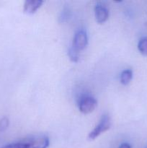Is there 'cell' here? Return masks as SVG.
I'll return each instance as SVG.
<instances>
[{
	"label": "cell",
	"instance_id": "1",
	"mask_svg": "<svg viewBox=\"0 0 147 148\" xmlns=\"http://www.w3.org/2000/svg\"><path fill=\"white\" fill-rule=\"evenodd\" d=\"M49 138L45 134H35L10 143L1 148H48Z\"/></svg>",
	"mask_w": 147,
	"mask_h": 148
},
{
	"label": "cell",
	"instance_id": "2",
	"mask_svg": "<svg viewBox=\"0 0 147 148\" xmlns=\"http://www.w3.org/2000/svg\"><path fill=\"white\" fill-rule=\"evenodd\" d=\"M112 121H111V118L108 114H104L101 119L99 120L97 125L94 128L92 132H90L88 135V139L89 140H93L96 139L99 135H100L102 133L108 131L111 127Z\"/></svg>",
	"mask_w": 147,
	"mask_h": 148
},
{
	"label": "cell",
	"instance_id": "3",
	"mask_svg": "<svg viewBox=\"0 0 147 148\" xmlns=\"http://www.w3.org/2000/svg\"><path fill=\"white\" fill-rule=\"evenodd\" d=\"M78 106L80 112L87 114L95 109L97 106V101L92 96H84L79 100Z\"/></svg>",
	"mask_w": 147,
	"mask_h": 148
},
{
	"label": "cell",
	"instance_id": "4",
	"mask_svg": "<svg viewBox=\"0 0 147 148\" xmlns=\"http://www.w3.org/2000/svg\"><path fill=\"white\" fill-rule=\"evenodd\" d=\"M88 44V37L86 31L84 30H79L74 36L72 46L76 50L80 51L84 50Z\"/></svg>",
	"mask_w": 147,
	"mask_h": 148
},
{
	"label": "cell",
	"instance_id": "5",
	"mask_svg": "<svg viewBox=\"0 0 147 148\" xmlns=\"http://www.w3.org/2000/svg\"><path fill=\"white\" fill-rule=\"evenodd\" d=\"M95 14L96 21L99 24H102L105 23L109 17V11L103 4H97L95 7Z\"/></svg>",
	"mask_w": 147,
	"mask_h": 148
},
{
	"label": "cell",
	"instance_id": "6",
	"mask_svg": "<svg viewBox=\"0 0 147 148\" xmlns=\"http://www.w3.org/2000/svg\"><path fill=\"white\" fill-rule=\"evenodd\" d=\"M42 0H27L24 4V12L27 14H33L43 4Z\"/></svg>",
	"mask_w": 147,
	"mask_h": 148
},
{
	"label": "cell",
	"instance_id": "7",
	"mask_svg": "<svg viewBox=\"0 0 147 148\" xmlns=\"http://www.w3.org/2000/svg\"><path fill=\"white\" fill-rule=\"evenodd\" d=\"M133 78V71L131 69H125L122 71L120 76V81L124 85H126L131 82Z\"/></svg>",
	"mask_w": 147,
	"mask_h": 148
},
{
	"label": "cell",
	"instance_id": "8",
	"mask_svg": "<svg viewBox=\"0 0 147 148\" xmlns=\"http://www.w3.org/2000/svg\"><path fill=\"white\" fill-rule=\"evenodd\" d=\"M138 49L141 54L147 56V37L140 39L138 43Z\"/></svg>",
	"mask_w": 147,
	"mask_h": 148
},
{
	"label": "cell",
	"instance_id": "9",
	"mask_svg": "<svg viewBox=\"0 0 147 148\" xmlns=\"http://www.w3.org/2000/svg\"><path fill=\"white\" fill-rule=\"evenodd\" d=\"M68 55H69V59H71V61H72L73 62H77L79 61V51L76 50V49H74L72 46L69 49Z\"/></svg>",
	"mask_w": 147,
	"mask_h": 148
},
{
	"label": "cell",
	"instance_id": "10",
	"mask_svg": "<svg viewBox=\"0 0 147 148\" xmlns=\"http://www.w3.org/2000/svg\"><path fill=\"white\" fill-rule=\"evenodd\" d=\"M118 148H131V147L128 143H122V144H121L120 145V147Z\"/></svg>",
	"mask_w": 147,
	"mask_h": 148
}]
</instances>
